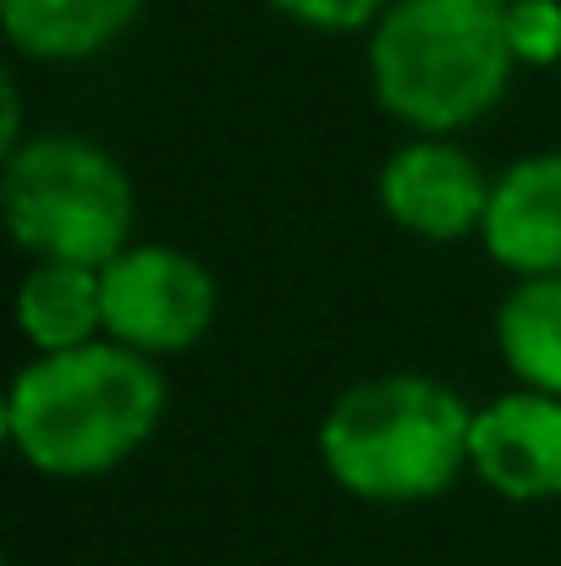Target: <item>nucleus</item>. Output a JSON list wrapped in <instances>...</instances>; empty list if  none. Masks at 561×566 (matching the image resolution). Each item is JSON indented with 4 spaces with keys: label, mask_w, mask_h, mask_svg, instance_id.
Here are the masks:
<instances>
[{
    "label": "nucleus",
    "mask_w": 561,
    "mask_h": 566,
    "mask_svg": "<svg viewBox=\"0 0 561 566\" xmlns=\"http://www.w3.org/2000/svg\"><path fill=\"white\" fill-rule=\"evenodd\" d=\"M160 418L166 379L122 342L44 353L11 379L6 396V434L44 479H94L122 468L133 451H144Z\"/></svg>",
    "instance_id": "obj_1"
},
{
    "label": "nucleus",
    "mask_w": 561,
    "mask_h": 566,
    "mask_svg": "<svg viewBox=\"0 0 561 566\" xmlns=\"http://www.w3.org/2000/svg\"><path fill=\"white\" fill-rule=\"evenodd\" d=\"M512 66L507 0H396L370 39L380 111L424 138H446L496 111Z\"/></svg>",
    "instance_id": "obj_2"
},
{
    "label": "nucleus",
    "mask_w": 561,
    "mask_h": 566,
    "mask_svg": "<svg viewBox=\"0 0 561 566\" xmlns=\"http://www.w3.org/2000/svg\"><path fill=\"white\" fill-rule=\"evenodd\" d=\"M474 407L424 375H380L342 390L320 423L325 473L374 506L435 501L468 468Z\"/></svg>",
    "instance_id": "obj_3"
},
{
    "label": "nucleus",
    "mask_w": 561,
    "mask_h": 566,
    "mask_svg": "<svg viewBox=\"0 0 561 566\" xmlns=\"http://www.w3.org/2000/svg\"><path fill=\"white\" fill-rule=\"evenodd\" d=\"M6 226L33 264H89L105 270L133 237L127 171L77 133H44L6 155Z\"/></svg>",
    "instance_id": "obj_4"
},
{
    "label": "nucleus",
    "mask_w": 561,
    "mask_h": 566,
    "mask_svg": "<svg viewBox=\"0 0 561 566\" xmlns=\"http://www.w3.org/2000/svg\"><path fill=\"white\" fill-rule=\"evenodd\" d=\"M100 286H105V336L144 358L187 353L215 325V281L183 248L138 242L100 270Z\"/></svg>",
    "instance_id": "obj_5"
},
{
    "label": "nucleus",
    "mask_w": 561,
    "mask_h": 566,
    "mask_svg": "<svg viewBox=\"0 0 561 566\" xmlns=\"http://www.w3.org/2000/svg\"><path fill=\"white\" fill-rule=\"evenodd\" d=\"M468 468L501 501H561V396L507 390L474 412Z\"/></svg>",
    "instance_id": "obj_6"
},
{
    "label": "nucleus",
    "mask_w": 561,
    "mask_h": 566,
    "mask_svg": "<svg viewBox=\"0 0 561 566\" xmlns=\"http://www.w3.org/2000/svg\"><path fill=\"white\" fill-rule=\"evenodd\" d=\"M490 188L496 182H485L474 155H463L446 138H413L380 171L385 214L424 242H457L479 231L490 209Z\"/></svg>",
    "instance_id": "obj_7"
},
{
    "label": "nucleus",
    "mask_w": 561,
    "mask_h": 566,
    "mask_svg": "<svg viewBox=\"0 0 561 566\" xmlns=\"http://www.w3.org/2000/svg\"><path fill=\"white\" fill-rule=\"evenodd\" d=\"M479 237L518 281L561 275V155H529L501 171Z\"/></svg>",
    "instance_id": "obj_8"
},
{
    "label": "nucleus",
    "mask_w": 561,
    "mask_h": 566,
    "mask_svg": "<svg viewBox=\"0 0 561 566\" xmlns=\"http://www.w3.org/2000/svg\"><path fill=\"white\" fill-rule=\"evenodd\" d=\"M144 0H0L6 39L33 61H89L111 50Z\"/></svg>",
    "instance_id": "obj_9"
},
{
    "label": "nucleus",
    "mask_w": 561,
    "mask_h": 566,
    "mask_svg": "<svg viewBox=\"0 0 561 566\" xmlns=\"http://www.w3.org/2000/svg\"><path fill=\"white\" fill-rule=\"evenodd\" d=\"M17 325L44 353L94 347L105 331V286L89 264H33L17 292Z\"/></svg>",
    "instance_id": "obj_10"
},
{
    "label": "nucleus",
    "mask_w": 561,
    "mask_h": 566,
    "mask_svg": "<svg viewBox=\"0 0 561 566\" xmlns=\"http://www.w3.org/2000/svg\"><path fill=\"white\" fill-rule=\"evenodd\" d=\"M496 347L523 390L561 396V275L518 281L496 314Z\"/></svg>",
    "instance_id": "obj_11"
},
{
    "label": "nucleus",
    "mask_w": 561,
    "mask_h": 566,
    "mask_svg": "<svg viewBox=\"0 0 561 566\" xmlns=\"http://www.w3.org/2000/svg\"><path fill=\"white\" fill-rule=\"evenodd\" d=\"M507 44L529 66L561 61V0H507Z\"/></svg>",
    "instance_id": "obj_12"
},
{
    "label": "nucleus",
    "mask_w": 561,
    "mask_h": 566,
    "mask_svg": "<svg viewBox=\"0 0 561 566\" xmlns=\"http://www.w3.org/2000/svg\"><path fill=\"white\" fill-rule=\"evenodd\" d=\"M281 17L320 28V33H353L364 22H380L391 11V0H270Z\"/></svg>",
    "instance_id": "obj_13"
},
{
    "label": "nucleus",
    "mask_w": 561,
    "mask_h": 566,
    "mask_svg": "<svg viewBox=\"0 0 561 566\" xmlns=\"http://www.w3.org/2000/svg\"><path fill=\"white\" fill-rule=\"evenodd\" d=\"M0 149L11 155V149H22V94H17V83H6L0 88Z\"/></svg>",
    "instance_id": "obj_14"
}]
</instances>
